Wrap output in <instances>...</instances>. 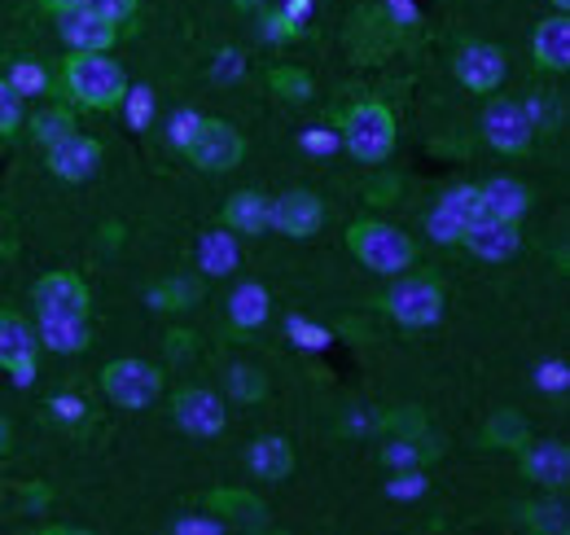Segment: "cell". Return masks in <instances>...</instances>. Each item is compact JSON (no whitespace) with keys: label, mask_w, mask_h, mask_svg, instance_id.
Wrapping results in <instances>:
<instances>
[{"label":"cell","mask_w":570,"mask_h":535,"mask_svg":"<svg viewBox=\"0 0 570 535\" xmlns=\"http://www.w3.org/2000/svg\"><path fill=\"white\" fill-rule=\"evenodd\" d=\"M62 93L79 110H119L128 93V75L110 54H71L62 62Z\"/></svg>","instance_id":"obj_1"},{"label":"cell","mask_w":570,"mask_h":535,"mask_svg":"<svg viewBox=\"0 0 570 535\" xmlns=\"http://www.w3.org/2000/svg\"><path fill=\"white\" fill-rule=\"evenodd\" d=\"M347 251L368 272H382V276H400L417 260V242L404 228L386 224V220H356L347 228Z\"/></svg>","instance_id":"obj_2"},{"label":"cell","mask_w":570,"mask_h":535,"mask_svg":"<svg viewBox=\"0 0 570 535\" xmlns=\"http://www.w3.org/2000/svg\"><path fill=\"white\" fill-rule=\"evenodd\" d=\"M338 133H343V145H347V154L364 163V167H377V163H386L391 154H395V115H391V106L386 101H373V97H364L356 101L347 115H343V124H338Z\"/></svg>","instance_id":"obj_3"},{"label":"cell","mask_w":570,"mask_h":535,"mask_svg":"<svg viewBox=\"0 0 570 535\" xmlns=\"http://www.w3.org/2000/svg\"><path fill=\"white\" fill-rule=\"evenodd\" d=\"M382 308L391 312V321L409 325V330H430L443 321V308H448V290L439 276L430 272H413V276H395V285L386 290Z\"/></svg>","instance_id":"obj_4"},{"label":"cell","mask_w":570,"mask_h":535,"mask_svg":"<svg viewBox=\"0 0 570 535\" xmlns=\"http://www.w3.org/2000/svg\"><path fill=\"white\" fill-rule=\"evenodd\" d=\"M101 391H106L110 403L137 412V408H149V403L163 396V369L149 364V360H137V356L110 360L101 369Z\"/></svg>","instance_id":"obj_5"},{"label":"cell","mask_w":570,"mask_h":535,"mask_svg":"<svg viewBox=\"0 0 570 535\" xmlns=\"http://www.w3.org/2000/svg\"><path fill=\"white\" fill-rule=\"evenodd\" d=\"M185 158L203 172H233L246 158V136L228 119H203L198 133L185 145Z\"/></svg>","instance_id":"obj_6"},{"label":"cell","mask_w":570,"mask_h":535,"mask_svg":"<svg viewBox=\"0 0 570 535\" xmlns=\"http://www.w3.org/2000/svg\"><path fill=\"white\" fill-rule=\"evenodd\" d=\"M535 133H540V128H535L527 101L497 97V101L483 106V140H488L497 154H527Z\"/></svg>","instance_id":"obj_7"},{"label":"cell","mask_w":570,"mask_h":535,"mask_svg":"<svg viewBox=\"0 0 570 535\" xmlns=\"http://www.w3.org/2000/svg\"><path fill=\"white\" fill-rule=\"evenodd\" d=\"M58 36L71 54H110L119 45V27L88 4H75V9L58 13Z\"/></svg>","instance_id":"obj_8"},{"label":"cell","mask_w":570,"mask_h":535,"mask_svg":"<svg viewBox=\"0 0 570 535\" xmlns=\"http://www.w3.org/2000/svg\"><path fill=\"white\" fill-rule=\"evenodd\" d=\"M31 303L40 317H88L92 294L79 272H45L31 290Z\"/></svg>","instance_id":"obj_9"},{"label":"cell","mask_w":570,"mask_h":535,"mask_svg":"<svg viewBox=\"0 0 570 535\" xmlns=\"http://www.w3.org/2000/svg\"><path fill=\"white\" fill-rule=\"evenodd\" d=\"M97 167H101V140H97V136L75 128V133L58 136V140L49 145V172H53L58 181H67V185L92 181Z\"/></svg>","instance_id":"obj_10"},{"label":"cell","mask_w":570,"mask_h":535,"mask_svg":"<svg viewBox=\"0 0 570 535\" xmlns=\"http://www.w3.org/2000/svg\"><path fill=\"white\" fill-rule=\"evenodd\" d=\"M171 417H176V426H180L185 435H198V439H215V435L224 430V421H228L224 400H219L215 391H203V387L176 391V396H171Z\"/></svg>","instance_id":"obj_11"},{"label":"cell","mask_w":570,"mask_h":535,"mask_svg":"<svg viewBox=\"0 0 570 535\" xmlns=\"http://www.w3.org/2000/svg\"><path fill=\"white\" fill-rule=\"evenodd\" d=\"M268 224H273L277 233H285V237H294V242L316 237L321 224H325V202L316 198V194H307V189H289L282 198H273Z\"/></svg>","instance_id":"obj_12"},{"label":"cell","mask_w":570,"mask_h":535,"mask_svg":"<svg viewBox=\"0 0 570 535\" xmlns=\"http://www.w3.org/2000/svg\"><path fill=\"white\" fill-rule=\"evenodd\" d=\"M456 79L470 88V93H479V97H488V93H497L500 84H504V75H509V62H504V54H500L497 45H465L461 54H456Z\"/></svg>","instance_id":"obj_13"},{"label":"cell","mask_w":570,"mask_h":535,"mask_svg":"<svg viewBox=\"0 0 570 535\" xmlns=\"http://www.w3.org/2000/svg\"><path fill=\"white\" fill-rule=\"evenodd\" d=\"M207 505L237 532H268L273 527L268 505L255 492H246V487H215L212 496H207Z\"/></svg>","instance_id":"obj_14"},{"label":"cell","mask_w":570,"mask_h":535,"mask_svg":"<svg viewBox=\"0 0 570 535\" xmlns=\"http://www.w3.org/2000/svg\"><path fill=\"white\" fill-rule=\"evenodd\" d=\"M522 453V474L531 478V483H540V487H549V492H562L570 478V453L567 444H558V439H540V444H522L518 448Z\"/></svg>","instance_id":"obj_15"},{"label":"cell","mask_w":570,"mask_h":535,"mask_svg":"<svg viewBox=\"0 0 570 535\" xmlns=\"http://www.w3.org/2000/svg\"><path fill=\"white\" fill-rule=\"evenodd\" d=\"M461 246H470V251H474L479 260H488V264H500V260H509V255L518 251V224L497 220V215H479V220L465 228Z\"/></svg>","instance_id":"obj_16"},{"label":"cell","mask_w":570,"mask_h":535,"mask_svg":"<svg viewBox=\"0 0 570 535\" xmlns=\"http://www.w3.org/2000/svg\"><path fill=\"white\" fill-rule=\"evenodd\" d=\"M531 54H535V67L540 70H567L570 67V18L567 13H553L535 27L531 36Z\"/></svg>","instance_id":"obj_17"},{"label":"cell","mask_w":570,"mask_h":535,"mask_svg":"<svg viewBox=\"0 0 570 535\" xmlns=\"http://www.w3.org/2000/svg\"><path fill=\"white\" fill-rule=\"evenodd\" d=\"M268 206H273V198H264L259 189H242V194H233L224 202L219 220L233 233H264L268 228Z\"/></svg>","instance_id":"obj_18"},{"label":"cell","mask_w":570,"mask_h":535,"mask_svg":"<svg viewBox=\"0 0 570 535\" xmlns=\"http://www.w3.org/2000/svg\"><path fill=\"white\" fill-rule=\"evenodd\" d=\"M479 198H483V215H497V220H509V224H518V220L531 211L527 185H518V181H509V176L488 181V185L479 189Z\"/></svg>","instance_id":"obj_19"},{"label":"cell","mask_w":570,"mask_h":535,"mask_svg":"<svg viewBox=\"0 0 570 535\" xmlns=\"http://www.w3.org/2000/svg\"><path fill=\"white\" fill-rule=\"evenodd\" d=\"M40 347H49L53 356H75L83 351L92 334H88V317H40Z\"/></svg>","instance_id":"obj_20"},{"label":"cell","mask_w":570,"mask_h":535,"mask_svg":"<svg viewBox=\"0 0 570 535\" xmlns=\"http://www.w3.org/2000/svg\"><path fill=\"white\" fill-rule=\"evenodd\" d=\"M250 474L255 478H264V483H282L289 478V469H294V448L285 444L282 435H264V439H255L250 444Z\"/></svg>","instance_id":"obj_21"},{"label":"cell","mask_w":570,"mask_h":535,"mask_svg":"<svg viewBox=\"0 0 570 535\" xmlns=\"http://www.w3.org/2000/svg\"><path fill=\"white\" fill-rule=\"evenodd\" d=\"M527 439H531V426L518 408H500L483 426V448H492V453H518Z\"/></svg>","instance_id":"obj_22"},{"label":"cell","mask_w":570,"mask_h":535,"mask_svg":"<svg viewBox=\"0 0 570 535\" xmlns=\"http://www.w3.org/2000/svg\"><path fill=\"white\" fill-rule=\"evenodd\" d=\"M268 308H273L268 290H264L259 281H242V285L233 290V299H228V321H233L237 330H255V325L268 321Z\"/></svg>","instance_id":"obj_23"},{"label":"cell","mask_w":570,"mask_h":535,"mask_svg":"<svg viewBox=\"0 0 570 535\" xmlns=\"http://www.w3.org/2000/svg\"><path fill=\"white\" fill-rule=\"evenodd\" d=\"M36 351H40V338H36V330H31L22 317L0 312V364H13V360L36 356Z\"/></svg>","instance_id":"obj_24"},{"label":"cell","mask_w":570,"mask_h":535,"mask_svg":"<svg viewBox=\"0 0 570 535\" xmlns=\"http://www.w3.org/2000/svg\"><path fill=\"white\" fill-rule=\"evenodd\" d=\"M268 88L289 106H307L312 101V75L303 67H273L268 70Z\"/></svg>","instance_id":"obj_25"},{"label":"cell","mask_w":570,"mask_h":535,"mask_svg":"<svg viewBox=\"0 0 570 535\" xmlns=\"http://www.w3.org/2000/svg\"><path fill=\"white\" fill-rule=\"evenodd\" d=\"M31 140H40L45 149L58 140V136H67L75 133V115H71V106H45L40 115H31Z\"/></svg>","instance_id":"obj_26"},{"label":"cell","mask_w":570,"mask_h":535,"mask_svg":"<svg viewBox=\"0 0 570 535\" xmlns=\"http://www.w3.org/2000/svg\"><path fill=\"white\" fill-rule=\"evenodd\" d=\"M198 260H203V272L224 276V272H233V268H237V242H233L224 228H219V233H207V237H203Z\"/></svg>","instance_id":"obj_27"},{"label":"cell","mask_w":570,"mask_h":535,"mask_svg":"<svg viewBox=\"0 0 570 535\" xmlns=\"http://www.w3.org/2000/svg\"><path fill=\"white\" fill-rule=\"evenodd\" d=\"M224 387H228V396L242 403H259L268 396V378L259 373V369H250V364H233L228 373H224Z\"/></svg>","instance_id":"obj_28"},{"label":"cell","mask_w":570,"mask_h":535,"mask_svg":"<svg viewBox=\"0 0 570 535\" xmlns=\"http://www.w3.org/2000/svg\"><path fill=\"white\" fill-rule=\"evenodd\" d=\"M439 206L448 211V215H456L465 228L483 215V198H479V185H456V189H448L443 198H439Z\"/></svg>","instance_id":"obj_29"},{"label":"cell","mask_w":570,"mask_h":535,"mask_svg":"<svg viewBox=\"0 0 570 535\" xmlns=\"http://www.w3.org/2000/svg\"><path fill=\"white\" fill-rule=\"evenodd\" d=\"M382 430L391 439H422L426 435V412L422 408H395L382 417Z\"/></svg>","instance_id":"obj_30"},{"label":"cell","mask_w":570,"mask_h":535,"mask_svg":"<svg viewBox=\"0 0 570 535\" xmlns=\"http://www.w3.org/2000/svg\"><path fill=\"white\" fill-rule=\"evenodd\" d=\"M4 79H9L22 97H40V93H49V84H53V79H49V70L40 67V62H27V58H22V62H13V70H9Z\"/></svg>","instance_id":"obj_31"},{"label":"cell","mask_w":570,"mask_h":535,"mask_svg":"<svg viewBox=\"0 0 570 535\" xmlns=\"http://www.w3.org/2000/svg\"><path fill=\"white\" fill-rule=\"evenodd\" d=\"M522 523L531 532H553V535H562L570 527L562 505H522Z\"/></svg>","instance_id":"obj_32"},{"label":"cell","mask_w":570,"mask_h":535,"mask_svg":"<svg viewBox=\"0 0 570 535\" xmlns=\"http://www.w3.org/2000/svg\"><path fill=\"white\" fill-rule=\"evenodd\" d=\"M22 93L9 84V79H0V136H13L22 128Z\"/></svg>","instance_id":"obj_33"},{"label":"cell","mask_w":570,"mask_h":535,"mask_svg":"<svg viewBox=\"0 0 570 535\" xmlns=\"http://www.w3.org/2000/svg\"><path fill=\"white\" fill-rule=\"evenodd\" d=\"M426 228H430V237H434V242H443V246H461V237H465V224H461L456 215H448L443 206H434V211H430Z\"/></svg>","instance_id":"obj_34"},{"label":"cell","mask_w":570,"mask_h":535,"mask_svg":"<svg viewBox=\"0 0 570 535\" xmlns=\"http://www.w3.org/2000/svg\"><path fill=\"white\" fill-rule=\"evenodd\" d=\"M198 294H203L198 281H171V285H163V290L154 294V303H163V312H180V308H189Z\"/></svg>","instance_id":"obj_35"},{"label":"cell","mask_w":570,"mask_h":535,"mask_svg":"<svg viewBox=\"0 0 570 535\" xmlns=\"http://www.w3.org/2000/svg\"><path fill=\"white\" fill-rule=\"evenodd\" d=\"M303 36V27L294 22V18H285L282 9H268L264 13V40L268 45H289V40H298Z\"/></svg>","instance_id":"obj_36"},{"label":"cell","mask_w":570,"mask_h":535,"mask_svg":"<svg viewBox=\"0 0 570 535\" xmlns=\"http://www.w3.org/2000/svg\"><path fill=\"white\" fill-rule=\"evenodd\" d=\"M88 9H97L101 18H110L115 27H124V22H132L137 18V9H141V0H83Z\"/></svg>","instance_id":"obj_37"},{"label":"cell","mask_w":570,"mask_h":535,"mask_svg":"<svg viewBox=\"0 0 570 535\" xmlns=\"http://www.w3.org/2000/svg\"><path fill=\"white\" fill-rule=\"evenodd\" d=\"M289 338H294V347H307V351H321V347H330L334 338L330 330H321V325H312V321H289Z\"/></svg>","instance_id":"obj_38"},{"label":"cell","mask_w":570,"mask_h":535,"mask_svg":"<svg viewBox=\"0 0 570 535\" xmlns=\"http://www.w3.org/2000/svg\"><path fill=\"white\" fill-rule=\"evenodd\" d=\"M198 124H203V115H198V110H176V115H171V124H167V140H171L176 149H185V145H189V136L198 133Z\"/></svg>","instance_id":"obj_39"},{"label":"cell","mask_w":570,"mask_h":535,"mask_svg":"<svg viewBox=\"0 0 570 535\" xmlns=\"http://www.w3.org/2000/svg\"><path fill=\"white\" fill-rule=\"evenodd\" d=\"M124 106H128L132 128H145L149 115H154V93H149V88H128V93H124Z\"/></svg>","instance_id":"obj_40"},{"label":"cell","mask_w":570,"mask_h":535,"mask_svg":"<svg viewBox=\"0 0 570 535\" xmlns=\"http://www.w3.org/2000/svg\"><path fill=\"white\" fill-rule=\"evenodd\" d=\"M382 457H386V466H417V461H426L430 453H422V448H417V439H391V448H386V453H382Z\"/></svg>","instance_id":"obj_41"},{"label":"cell","mask_w":570,"mask_h":535,"mask_svg":"<svg viewBox=\"0 0 570 535\" xmlns=\"http://www.w3.org/2000/svg\"><path fill=\"white\" fill-rule=\"evenodd\" d=\"M535 387L562 396V391L570 387V369L567 364H540V369H535Z\"/></svg>","instance_id":"obj_42"},{"label":"cell","mask_w":570,"mask_h":535,"mask_svg":"<svg viewBox=\"0 0 570 535\" xmlns=\"http://www.w3.org/2000/svg\"><path fill=\"white\" fill-rule=\"evenodd\" d=\"M334 145H338V133H325V128L303 133V149H312V154H330Z\"/></svg>","instance_id":"obj_43"},{"label":"cell","mask_w":570,"mask_h":535,"mask_svg":"<svg viewBox=\"0 0 570 535\" xmlns=\"http://www.w3.org/2000/svg\"><path fill=\"white\" fill-rule=\"evenodd\" d=\"M422 492H426V478L422 474H400L391 483V496H422Z\"/></svg>","instance_id":"obj_44"},{"label":"cell","mask_w":570,"mask_h":535,"mask_svg":"<svg viewBox=\"0 0 570 535\" xmlns=\"http://www.w3.org/2000/svg\"><path fill=\"white\" fill-rule=\"evenodd\" d=\"M53 417H62V421H79L83 417V400H75V396H53Z\"/></svg>","instance_id":"obj_45"},{"label":"cell","mask_w":570,"mask_h":535,"mask_svg":"<svg viewBox=\"0 0 570 535\" xmlns=\"http://www.w3.org/2000/svg\"><path fill=\"white\" fill-rule=\"evenodd\" d=\"M4 369L13 373L18 387H31V382H36V356H22V360H13V364H4Z\"/></svg>","instance_id":"obj_46"},{"label":"cell","mask_w":570,"mask_h":535,"mask_svg":"<svg viewBox=\"0 0 570 535\" xmlns=\"http://www.w3.org/2000/svg\"><path fill=\"white\" fill-rule=\"evenodd\" d=\"M282 13H285V18H294V22H298V27H303V18H307V13H312V0H289V4H285Z\"/></svg>","instance_id":"obj_47"},{"label":"cell","mask_w":570,"mask_h":535,"mask_svg":"<svg viewBox=\"0 0 570 535\" xmlns=\"http://www.w3.org/2000/svg\"><path fill=\"white\" fill-rule=\"evenodd\" d=\"M176 532H194V523H176ZM198 532H224V523H198Z\"/></svg>","instance_id":"obj_48"},{"label":"cell","mask_w":570,"mask_h":535,"mask_svg":"<svg viewBox=\"0 0 570 535\" xmlns=\"http://www.w3.org/2000/svg\"><path fill=\"white\" fill-rule=\"evenodd\" d=\"M49 13H62V9H75V4H83V0H40Z\"/></svg>","instance_id":"obj_49"},{"label":"cell","mask_w":570,"mask_h":535,"mask_svg":"<svg viewBox=\"0 0 570 535\" xmlns=\"http://www.w3.org/2000/svg\"><path fill=\"white\" fill-rule=\"evenodd\" d=\"M0 453H9V421L0 417Z\"/></svg>","instance_id":"obj_50"},{"label":"cell","mask_w":570,"mask_h":535,"mask_svg":"<svg viewBox=\"0 0 570 535\" xmlns=\"http://www.w3.org/2000/svg\"><path fill=\"white\" fill-rule=\"evenodd\" d=\"M237 9H264V0H233Z\"/></svg>","instance_id":"obj_51"},{"label":"cell","mask_w":570,"mask_h":535,"mask_svg":"<svg viewBox=\"0 0 570 535\" xmlns=\"http://www.w3.org/2000/svg\"><path fill=\"white\" fill-rule=\"evenodd\" d=\"M549 4H558V13H567L570 9V0H549Z\"/></svg>","instance_id":"obj_52"}]
</instances>
